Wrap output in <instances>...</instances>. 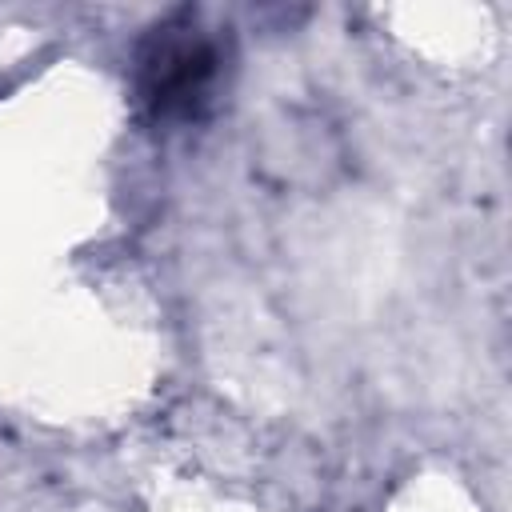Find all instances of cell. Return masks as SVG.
I'll return each instance as SVG.
<instances>
[{
	"label": "cell",
	"mask_w": 512,
	"mask_h": 512,
	"mask_svg": "<svg viewBox=\"0 0 512 512\" xmlns=\"http://www.w3.org/2000/svg\"><path fill=\"white\" fill-rule=\"evenodd\" d=\"M232 48L220 28L200 24L196 12H172L136 48V92L156 120L204 116L224 80Z\"/></svg>",
	"instance_id": "cell-1"
}]
</instances>
